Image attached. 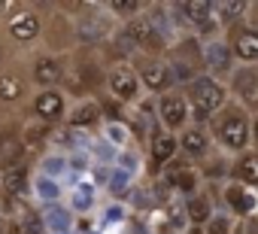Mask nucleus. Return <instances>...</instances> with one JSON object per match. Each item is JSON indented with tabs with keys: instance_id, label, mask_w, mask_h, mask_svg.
<instances>
[{
	"instance_id": "nucleus-1",
	"label": "nucleus",
	"mask_w": 258,
	"mask_h": 234,
	"mask_svg": "<svg viewBox=\"0 0 258 234\" xmlns=\"http://www.w3.org/2000/svg\"><path fill=\"white\" fill-rule=\"evenodd\" d=\"M210 131H213V140L225 149V152H234V155H243L249 149V140H252V122H249V112L240 106V103H225L213 119H210Z\"/></svg>"
},
{
	"instance_id": "nucleus-2",
	"label": "nucleus",
	"mask_w": 258,
	"mask_h": 234,
	"mask_svg": "<svg viewBox=\"0 0 258 234\" xmlns=\"http://www.w3.org/2000/svg\"><path fill=\"white\" fill-rule=\"evenodd\" d=\"M185 100L195 115V122H210L213 115L228 103V85H222L213 76H198L195 82L185 85Z\"/></svg>"
},
{
	"instance_id": "nucleus-3",
	"label": "nucleus",
	"mask_w": 258,
	"mask_h": 234,
	"mask_svg": "<svg viewBox=\"0 0 258 234\" xmlns=\"http://www.w3.org/2000/svg\"><path fill=\"white\" fill-rule=\"evenodd\" d=\"M167 70L176 82H195L198 76H204L207 64H204V52L198 49V40H182L179 46H170L167 52Z\"/></svg>"
},
{
	"instance_id": "nucleus-4",
	"label": "nucleus",
	"mask_w": 258,
	"mask_h": 234,
	"mask_svg": "<svg viewBox=\"0 0 258 234\" xmlns=\"http://www.w3.org/2000/svg\"><path fill=\"white\" fill-rule=\"evenodd\" d=\"M158 119H161V125H164V131H167V134H176V131L182 134V131L188 128L191 109H188L185 91L170 88V91L158 94Z\"/></svg>"
},
{
	"instance_id": "nucleus-5",
	"label": "nucleus",
	"mask_w": 258,
	"mask_h": 234,
	"mask_svg": "<svg viewBox=\"0 0 258 234\" xmlns=\"http://www.w3.org/2000/svg\"><path fill=\"white\" fill-rule=\"evenodd\" d=\"M228 91L240 100L243 109H258V67H237L231 70V82H228Z\"/></svg>"
},
{
	"instance_id": "nucleus-6",
	"label": "nucleus",
	"mask_w": 258,
	"mask_h": 234,
	"mask_svg": "<svg viewBox=\"0 0 258 234\" xmlns=\"http://www.w3.org/2000/svg\"><path fill=\"white\" fill-rule=\"evenodd\" d=\"M134 73H137L140 85H146V91H152V94H164V91H170V85H173V76H170L167 64H164L161 58H152V55H146V58L134 67Z\"/></svg>"
},
{
	"instance_id": "nucleus-7",
	"label": "nucleus",
	"mask_w": 258,
	"mask_h": 234,
	"mask_svg": "<svg viewBox=\"0 0 258 234\" xmlns=\"http://www.w3.org/2000/svg\"><path fill=\"white\" fill-rule=\"evenodd\" d=\"M106 88H109V94H112L118 103H131V100L137 97V91H140V79H137L134 67L121 64V67H112V70H109Z\"/></svg>"
},
{
	"instance_id": "nucleus-8",
	"label": "nucleus",
	"mask_w": 258,
	"mask_h": 234,
	"mask_svg": "<svg viewBox=\"0 0 258 234\" xmlns=\"http://www.w3.org/2000/svg\"><path fill=\"white\" fill-rule=\"evenodd\" d=\"M167 183H170V189H176V192L191 198V195L201 192V170L191 167L185 158H173L167 164Z\"/></svg>"
},
{
	"instance_id": "nucleus-9",
	"label": "nucleus",
	"mask_w": 258,
	"mask_h": 234,
	"mask_svg": "<svg viewBox=\"0 0 258 234\" xmlns=\"http://www.w3.org/2000/svg\"><path fill=\"white\" fill-rule=\"evenodd\" d=\"M34 112H37V119L43 125H55L64 119V112H67V103H64V94L58 88H40V94L34 97Z\"/></svg>"
},
{
	"instance_id": "nucleus-10",
	"label": "nucleus",
	"mask_w": 258,
	"mask_h": 234,
	"mask_svg": "<svg viewBox=\"0 0 258 234\" xmlns=\"http://www.w3.org/2000/svg\"><path fill=\"white\" fill-rule=\"evenodd\" d=\"M124 37L127 40H134L140 49H164V37L155 31V22L152 19H146V16H137V19H131L127 22V28H124Z\"/></svg>"
},
{
	"instance_id": "nucleus-11",
	"label": "nucleus",
	"mask_w": 258,
	"mask_h": 234,
	"mask_svg": "<svg viewBox=\"0 0 258 234\" xmlns=\"http://www.w3.org/2000/svg\"><path fill=\"white\" fill-rule=\"evenodd\" d=\"M228 46H231V55L240 64L252 67L258 61V28H234Z\"/></svg>"
},
{
	"instance_id": "nucleus-12",
	"label": "nucleus",
	"mask_w": 258,
	"mask_h": 234,
	"mask_svg": "<svg viewBox=\"0 0 258 234\" xmlns=\"http://www.w3.org/2000/svg\"><path fill=\"white\" fill-rule=\"evenodd\" d=\"M213 149V137L204 125H195V128H185L179 134V152H185L191 161H204Z\"/></svg>"
},
{
	"instance_id": "nucleus-13",
	"label": "nucleus",
	"mask_w": 258,
	"mask_h": 234,
	"mask_svg": "<svg viewBox=\"0 0 258 234\" xmlns=\"http://www.w3.org/2000/svg\"><path fill=\"white\" fill-rule=\"evenodd\" d=\"M225 204L234 216H252L258 210V192H252L243 183H231L225 189Z\"/></svg>"
},
{
	"instance_id": "nucleus-14",
	"label": "nucleus",
	"mask_w": 258,
	"mask_h": 234,
	"mask_svg": "<svg viewBox=\"0 0 258 234\" xmlns=\"http://www.w3.org/2000/svg\"><path fill=\"white\" fill-rule=\"evenodd\" d=\"M231 173H234V183H243V186H258V149H246L243 155L234 158L231 164Z\"/></svg>"
},
{
	"instance_id": "nucleus-15",
	"label": "nucleus",
	"mask_w": 258,
	"mask_h": 234,
	"mask_svg": "<svg viewBox=\"0 0 258 234\" xmlns=\"http://www.w3.org/2000/svg\"><path fill=\"white\" fill-rule=\"evenodd\" d=\"M179 152V137L176 134H167V131H158L149 143V155H152V164H170Z\"/></svg>"
},
{
	"instance_id": "nucleus-16",
	"label": "nucleus",
	"mask_w": 258,
	"mask_h": 234,
	"mask_svg": "<svg viewBox=\"0 0 258 234\" xmlns=\"http://www.w3.org/2000/svg\"><path fill=\"white\" fill-rule=\"evenodd\" d=\"M231 61H234V55H231V46L228 43H210L204 49V64L213 73H228L231 70Z\"/></svg>"
},
{
	"instance_id": "nucleus-17",
	"label": "nucleus",
	"mask_w": 258,
	"mask_h": 234,
	"mask_svg": "<svg viewBox=\"0 0 258 234\" xmlns=\"http://www.w3.org/2000/svg\"><path fill=\"white\" fill-rule=\"evenodd\" d=\"M34 79H37L43 88H55V85L64 79V70H61L58 58H49V55L37 58V64H34Z\"/></svg>"
},
{
	"instance_id": "nucleus-18",
	"label": "nucleus",
	"mask_w": 258,
	"mask_h": 234,
	"mask_svg": "<svg viewBox=\"0 0 258 234\" xmlns=\"http://www.w3.org/2000/svg\"><path fill=\"white\" fill-rule=\"evenodd\" d=\"M185 216H188L191 225H207V222L216 216V213H213V201H210V195H207V192L191 195V198L185 201Z\"/></svg>"
},
{
	"instance_id": "nucleus-19",
	"label": "nucleus",
	"mask_w": 258,
	"mask_h": 234,
	"mask_svg": "<svg viewBox=\"0 0 258 234\" xmlns=\"http://www.w3.org/2000/svg\"><path fill=\"white\" fill-rule=\"evenodd\" d=\"M10 34L16 37V40H34L37 34H40V19L34 16V13H22V16H16L13 22H10Z\"/></svg>"
},
{
	"instance_id": "nucleus-20",
	"label": "nucleus",
	"mask_w": 258,
	"mask_h": 234,
	"mask_svg": "<svg viewBox=\"0 0 258 234\" xmlns=\"http://www.w3.org/2000/svg\"><path fill=\"white\" fill-rule=\"evenodd\" d=\"M28 183H31L28 167H22V164H10V167L4 170V189H7L10 195L22 198V195L28 192Z\"/></svg>"
},
{
	"instance_id": "nucleus-21",
	"label": "nucleus",
	"mask_w": 258,
	"mask_h": 234,
	"mask_svg": "<svg viewBox=\"0 0 258 234\" xmlns=\"http://www.w3.org/2000/svg\"><path fill=\"white\" fill-rule=\"evenodd\" d=\"M103 115V106L97 103V100H85V103H79L73 112H70V125L73 128H88V125H94L97 119Z\"/></svg>"
},
{
	"instance_id": "nucleus-22",
	"label": "nucleus",
	"mask_w": 258,
	"mask_h": 234,
	"mask_svg": "<svg viewBox=\"0 0 258 234\" xmlns=\"http://www.w3.org/2000/svg\"><path fill=\"white\" fill-rule=\"evenodd\" d=\"M216 7V13L222 16V25H237V22H243L246 19V13H249V4H243V0H225V4H213Z\"/></svg>"
},
{
	"instance_id": "nucleus-23",
	"label": "nucleus",
	"mask_w": 258,
	"mask_h": 234,
	"mask_svg": "<svg viewBox=\"0 0 258 234\" xmlns=\"http://www.w3.org/2000/svg\"><path fill=\"white\" fill-rule=\"evenodd\" d=\"M25 94V79L16 73H0V100H19Z\"/></svg>"
},
{
	"instance_id": "nucleus-24",
	"label": "nucleus",
	"mask_w": 258,
	"mask_h": 234,
	"mask_svg": "<svg viewBox=\"0 0 258 234\" xmlns=\"http://www.w3.org/2000/svg\"><path fill=\"white\" fill-rule=\"evenodd\" d=\"M234 231V219L228 213H216L207 225H204V234H231Z\"/></svg>"
},
{
	"instance_id": "nucleus-25",
	"label": "nucleus",
	"mask_w": 258,
	"mask_h": 234,
	"mask_svg": "<svg viewBox=\"0 0 258 234\" xmlns=\"http://www.w3.org/2000/svg\"><path fill=\"white\" fill-rule=\"evenodd\" d=\"M16 234H43V219L28 213V219H22V225L16 228Z\"/></svg>"
},
{
	"instance_id": "nucleus-26",
	"label": "nucleus",
	"mask_w": 258,
	"mask_h": 234,
	"mask_svg": "<svg viewBox=\"0 0 258 234\" xmlns=\"http://www.w3.org/2000/svg\"><path fill=\"white\" fill-rule=\"evenodd\" d=\"M109 10L118 13V16H137V13H143L146 7H143V4H112Z\"/></svg>"
},
{
	"instance_id": "nucleus-27",
	"label": "nucleus",
	"mask_w": 258,
	"mask_h": 234,
	"mask_svg": "<svg viewBox=\"0 0 258 234\" xmlns=\"http://www.w3.org/2000/svg\"><path fill=\"white\" fill-rule=\"evenodd\" d=\"M43 198H58V186L55 183H43Z\"/></svg>"
},
{
	"instance_id": "nucleus-28",
	"label": "nucleus",
	"mask_w": 258,
	"mask_h": 234,
	"mask_svg": "<svg viewBox=\"0 0 258 234\" xmlns=\"http://www.w3.org/2000/svg\"><path fill=\"white\" fill-rule=\"evenodd\" d=\"M252 143L258 146V115H255V119H252Z\"/></svg>"
},
{
	"instance_id": "nucleus-29",
	"label": "nucleus",
	"mask_w": 258,
	"mask_h": 234,
	"mask_svg": "<svg viewBox=\"0 0 258 234\" xmlns=\"http://www.w3.org/2000/svg\"><path fill=\"white\" fill-rule=\"evenodd\" d=\"M10 234H16V231H10Z\"/></svg>"
},
{
	"instance_id": "nucleus-30",
	"label": "nucleus",
	"mask_w": 258,
	"mask_h": 234,
	"mask_svg": "<svg viewBox=\"0 0 258 234\" xmlns=\"http://www.w3.org/2000/svg\"><path fill=\"white\" fill-rule=\"evenodd\" d=\"M255 234H258V231H255Z\"/></svg>"
}]
</instances>
